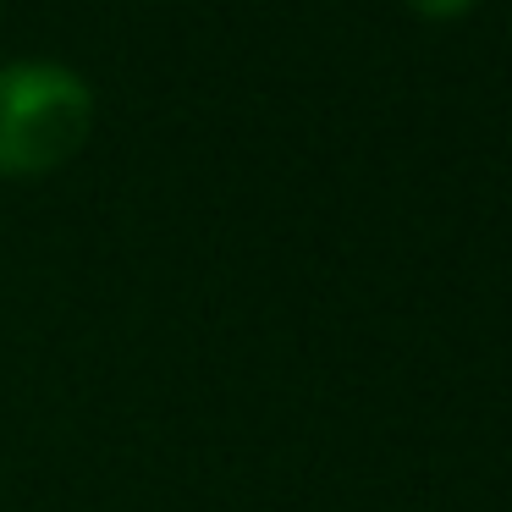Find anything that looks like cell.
Instances as JSON below:
<instances>
[{"label":"cell","instance_id":"obj_2","mask_svg":"<svg viewBox=\"0 0 512 512\" xmlns=\"http://www.w3.org/2000/svg\"><path fill=\"white\" fill-rule=\"evenodd\" d=\"M413 6H419L424 17H457L468 6V0H413Z\"/></svg>","mask_w":512,"mask_h":512},{"label":"cell","instance_id":"obj_1","mask_svg":"<svg viewBox=\"0 0 512 512\" xmlns=\"http://www.w3.org/2000/svg\"><path fill=\"white\" fill-rule=\"evenodd\" d=\"M94 89L61 61H6L0 67V177L56 171L89 144Z\"/></svg>","mask_w":512,"mask_h":512}]
</instances>
